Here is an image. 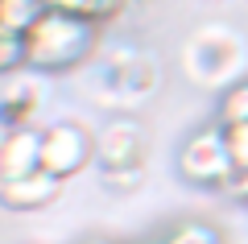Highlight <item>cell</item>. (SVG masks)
<instances>
[{
    "mask_svg": "<svg viewBox=\"0 0 248 244\" xmlns=\"http://www.w3.org/2000/svg\"><path fill=\"white\" fill-rule=\"evenodd\" d=\"M9 132H13V129H9L4 120H0V145H4V137H9Z\"/></svg>",
    "mask_w": 248,
    "mask_h": 244,
    "instance_id": "ac0fdd59",
    "label": "cell"
},
{
    "mask_svg": "<svg viewBox=\"0 0 248 244\" xmlns=\"http://www.w3.org/2000/svg\"><path fill=\"white\" fill-rule=\"evenodd\" d=\"M141 162H149V132H145V124L137 116L120 112L95 129V166L99 170L141 166Z\"/></svg>",
    "mask_w": 248,
    "mask_h": 244,
    "instance_id": "8992f818",
    "label": "cell"
},
{
    "mask_svg": "<svg viewBox=\"0 0 248 244\" xmlns=\"http://www.w3.org/2000/svg\"><path fill=\"white\" fill-rule=\"evenodd\" d=\"M29 66V54H25V33H9L0 29V79L17 75V70Z\"/></svg>",
    "mask_w": 248,
    "mask_h": 244,
    "instance_id": "9a60e30c",
    "label": "cell"
},
{
    "mask_svg": "<svg viewBox=\"0 0 248 244\" xmlns=\"http://www.w3.org/2000/svg\"><path fill=\"white\" fill-rule=\"evenodd\" d=\"M182 70L195 87H207V91L232 87L248 70V37L240 29L223 25V21L199 25L190 33V42H186V50H182Z\"/></svg>",
    "mask_w": 248,
    "mask_h": 244,
    "instance_id": "3957f363",
    "label": "cell"
},
{
    "mask_svg": "<svg viewBox=\"0 0 248 244\" xmlns=\"http://www.w3.org/2000/svg\"><path fill=\"white\" fill-rule=\"evenodd\" d=\"M95 162V132L79 120H54L42 124V170L58 182H71Z\"/></svg>",
    "mask_w": 248,
    "mask_h": 244,
    "instance_id": "5b68a950",
    "label": "cell"
},
{
    "mask_svg": "<svg viewBox=\"0 0 248 244\" xmlns=\"http://www.w3.org/2000/svg\"><path fill=\"white\" fill-rule=\"evenodd\" d=\"M42 170V124L13 129L0 145V178H25Z\"/></svg>",
    "mask_w": 248,
    "mask_h": 244,
    "instance_id": "9c48e42d",
    "label": "cell"
},
{
    "mask_svg": "<svg viewBox=\"0 0 248 244\" xmlns=\"http://www.w3.org/2000/svg\"><path fill=\"white\" fill-rule=\"evenodd\" d=\"M62 186L54 174L33 170L25 178H0V207L4 211H46L50 203H58Z\"/></svg>",
    "mask_w": 248,
    "mask_h": 244,
    "instance_id": "ba28073f",
    "label": "cell"
},
{
    "mask_svg": "<svg viewBox=\"0 0 248 244\" xmlns=\"http://www.w3.org/2000/svg\"><path fill=\"white\" fill-rule=\"evenodd\" d=\"M46 0H0V29L9 33H29L46 17Z\"/></svg>",
    "mask_w": 248,
    "mask_h": 244,
    "instance_id": "30bf717a",
    "label": "cell"
},
{
    "mask_svg": "<svg viewBox=\"0 0 248 244\" xmlns=\"http://www.w3.org/2000/svg\"><path fill=\"white\" fill-rule=\"evenodd\" d=\"M46 91H50V75L42 70H17V75L4 79V91H0V120L9 129H29V124L42 120L46 108Z\"/></svg>",
    "mask_w": 248,
    "mask_h": 244,
    "instance_id": "52a82bcc",
    "label": "cell"
},
{
    "mask_svg": "<svg viewBox=\"0 0 248 244\" xmlns=\"http://www.w3.org/2000/svg\"><path fill=\"white\" fill-rule=\"evenodd\" d=\"M161 244H228V240H223V232L215 224H207V219H186V224L170 228Z\"/></svg>",
    "mask_w": 248,
    "mask_h": 244,
    "instance_id": "5bb4252c",
    "label": "cell"
},
{
    "mask_svg": "<svg viewBox=\"0 0 248 244\" xmlns=\"http://www.w3.org/2000/svg\"><path fill=\"white\" fill-rule=\"evenodd\" d=\"M145 178H149V170L141 166H112V170H99V186H104L108 195H120V199H128V195H137L145 186Z\"/></svg>",
    "mask_w": 248,
    "mask_h": 244,
    "instance_id": "4fadbf2b",
    "label": "cell"
},
{
    "mask_svg": "<svg viewBox=\"0 0 248 244\" xmlns=\"http://www.w3.org/2000/svg\"><path fill=\"white\" fill-rule=\"evenodd\" d=\"M203 4H223V0H203Z\"/></svg>",
    "mask_w": 248,
    "mask_h": 244,
    "instance_id": "d6986e66",
    "label": "cell"
},
{
    "mask_svg": "<svg viewBox=\"0 0 248 244\" xmlns=\"http://www.w3.org/2000/svg\"><path fill=\"white\" fill-rule=\"evenodd\" d=\"M46 4L58 9V13H71V17H83L91 25H104V21L120 17V9L128 0H46Z\"/></svg>",
    "mask_w": 248,
    "mask_h": 244,
    "instance_id": "8fae6325",
    "label": "cell"
},
{
    "mask_svg": "<svg viewBox=\"0 0 248 244\" xmlns=\"http://www.w3.org/2000/svg\"><path fill=\"white\" fill-rule=\"evenodd\" d=\"M215 124L232 129V124H248V75L236 79L232 87L219 91V104H215Z\"/></svg>",
    "mask_w": 248,
    "mask_h": 244,
    "instance_id": "7c38bea8",
    "label": "cell"
},
{
    "mask_svg": "<svg viewBox=\"0 0 248 244\" xmlns=\"http://www.w3.org/2000/svg\"><path fill=\"white\" fill-rule=\"evenodd\" d=\"M95 50H99V25L58 9H46V17L25 33L29 70H42V75H66V70L91 62Z\"/></svg>",
    "mask_w": 248,
    "mask_h": 244,
    "instance_id": "6da1fadb",
    "label": "cell"
},
{
    "mask_svg": "<svg viewBox=\"0 0 248 244\" xmlns=\"http://www.w3.org/2000/svg\"><path fill=\"white\" fill-rule=\"evenodd\" d=\"M161 83H166V75H161L157 54L128 42H116L95 66V99L104 108H120V112L149 104L161 91Z\"/></svg>",
    "mask_w": 248,
    "mask_h": 244,
    "instance_id": "7a4b0ae2",
    "label": "cell"
},
{
    "mask_svg": "<svg viewBox=\"0 0 248 244\" xmlns=\"http://www.w3.org/2000/svg\"><path fill=\"white\" fill-rule=\"evenodd\" d=\"M174 170H178V178L190 182V186L223 191V182L236 174V162H232L223 124H203V129L186 132L182 145H178V153H174Z\"/></svg>",
    "mask_w": 248,
    "mask_h": 244,
    "instance_id": "277c9868",
    "label": "cell"
},
{
    "mask_svg": "<svg viewBox=\"0 0 248 244\" xmlns=\"http://www.w3.org/2000/svg\"><path fill=\"white\" fill-rule=\"evenodd\" d=\"M223 132H228V149H232L236 170H248V124H232Z\"/></svg>",
    "mask_w": 248,
    "mask_h": 244,
    "instance_id": "2e32d148",
    "label": "cell"
},
{
    "mask_svg": "<svg viewBox=\"0 0 248 244\" xmlns=\"http://www.w3.org/2000/svg\"><path fill=\"white\" fill-rule=\"evenodd\" d=\"M79 244H116V240H108V236H83Z\"/></svg>",
    "mask_w": 248,
    "mask_h": 244,
    "instance_id": "e0dca14e",
    "label": "cell"
}]
</instances>
